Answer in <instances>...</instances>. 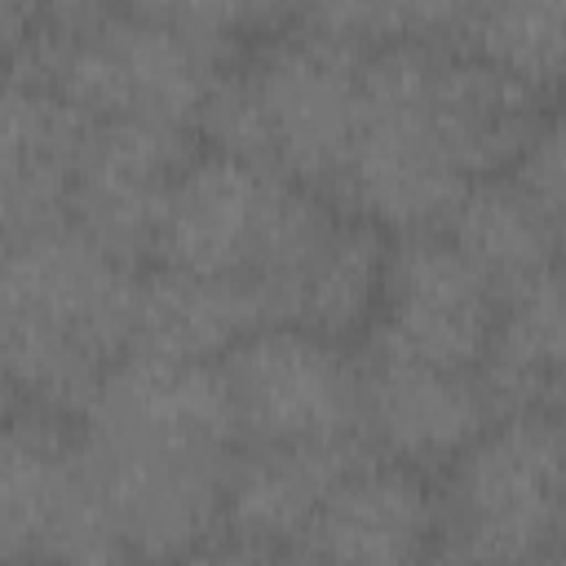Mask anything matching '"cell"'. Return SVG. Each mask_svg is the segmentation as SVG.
I'll return each instance as SVG.
<instances>
[{
	"label": "cell",
	"instance_id": "23",
	"mask_svg": "<svg viewBox=\"0 0 566 566\" xmlns=\"http://www.w3.org/2000/svg\"><path fill=\"white\" fill-rule=\"evenodd\" d=\"M531 566H566V553L562 548H553V553H544L539 562H531Z\"/></svg>",
	"mask_w": 566,
	"mask_h": 566
},
{
	"label": "cell",
	"instance_id": "22",
	"mask_svg": "<svg viewBox=\"0 0 566 566\" xmlns=\"http://www.w3.org/2000/svg\"><path fill=\"white\" fill-rule=\"evenodd\" d=\"M168 566H283V548H270V544L243 539L234 531H221V535L203 539L199 548L181 553Z\"/></svg>",
	"mask_w": 566,
	"mask_h": 566
},
{
	"label": "cell",
	"instance_id": "25",
	"mask_svg": "<svg viewBox=\"0 0 566 566\" xmlns=\"http://www.w3.org/2000/svg\"><path fill=\"white\" fill-rule=\"evenodd\" d=\"M557 548L566 553V504H562V531H557Z\"/></svg>",
	"mask_w": 566,
	"mask_h": 566
},
{
	"label": "cell",
	"instance_id": "21",
	"mask_svg": "<svg viewBox=\"0 0 566 566\" xmlns=\"http://www.w3.org/2000/svg\"><path fill=\"white\" fill-rule=\"evenodd\" d=\"M517 190L531 199V208L544 217V226L557 239V252L566 261V88L548 102L539 128L531 133L526 150L509 168Z\"/></svg>",
	"mask_w": 566,
	"mask_h": 566
},
{
	"label": "cell",
	"instance_id": "2",
	"mask_svg": "<svg viewBox=\"0 0 566 566\" xmlns=\"http://www.w3.org/2000/svg\"><path fill=\"white\" fill-rule=\"evenodd\" d=\"M367 44L305 13H279L212 84L195 133L336 199L358 124Z\"/></svg>",
	"mask_w": 566,
	"mask_h": 566
},
{
	"label": "cell",
	"instance_id": "8",
	"mask_svg": "<svg viewBox=\"0 0 566 566\" xmlns=\"http://www.w3.org/2000/svg\"><path fill=\"white\" fill-rule=\"evenodd\" d=\"M500 314L504 296L495 283L442 230L394 234L367 345L451 371H478Z\"/></svg>",
	"mask_w": 566,
	"mask_h": 566
},
{
	"label": "cell",
	"instance_id": "4",
	"mask_svg": "<svg viewBox=\"0 0 566 566\" xmlns=\"http://www.w3.org/2000/svg\"><path fill=\"white\" fill-rule=\"evenodd\" d=\"M433 566H531L557 548L566 504V416H495L447 469Z\"/></svg>",
	"mask_w": 566,
	"mask_h": 566
},
{
	"label": "cell",
	"instance_id": "12",
	"mask_svg": "<svg viewBox=\"0 0 566 566\" xmlns=\"http://www.w3.org/2000/svg\"><path fill=\"white\" fill-rule=\"evenodd\" d=\"M287 553L314 566H433L438 491L411 464L363 455Z\"/></svg>",
	"mask_w": 566,
	"mask_h": 566
},
{
	"label": "cell",
	"instance_id": "14",
	"mask_svg": "<svg viewBox=\"0 0 566 566\" xmlns=\"http://www.w3.org/2000/svg\"><path fill=\"white\" fill-rule=\"evenodd\" d=\"M548 102L535 84L460 44L455 31L429 40V106L469 181L509 172Z\"/></svg>",
	"mask_w": 566,
	"mask_h": 566
},
{
	"label": "cell",
	"instance_id": "11",
	"mask_svg": "<svg viewBox=\"0 0 566 566\" xmlns=\"http://www.w3.org/2000/svg\"><path fill=\"white\" fill-rule=\"evenodd\" d=\"M190 137L186 128L150 119H88L66 217L111 256L137 265L155 252L168 186L199 146Z\"/></svg>",
	"mask_w": 566,
	"mask_h": 566
},
{
	"label": "cell",
	"instance_id": "5",
	"mask_svg": "<svg viewBox=\"0 0 566 566\" xmlns=\"http://www.w3.org/2000/svg\"><path fill=\"white\" fill-rule=\"evenodd\" d=\"M433 35L389 40L371 49L363 66V124L336 186V203L389 234L442 230L473 186L429 106Z\"/></svg>",
	"mask_w": 566,
	"mask_h": 566
},
{
	"label": "cell",
	"instance_id": "13",
	"mask_svg": "<svg viewBox=\"0 0 566 566\" xmlns=\"http://www.w3.org/2000/svg\"><path fill=\"white\" fill-rule=\"evenodd\" d=\"M358 367H363V442L371 455L433 473L447 469L495 420L478 371L433 367L376 345L363 349Z\"/></svg>",
	"mask_w": 566,
	"mask_h": 566
},
{
	"label": "cell",
	"instance_id": "6",
	"mask_svg": "<svg viewBox=\"0 0 566 566\" xmlns=\"http://www.w3.org/2000/svg\"><path fill=\"white\" fill-rule=\"evenodd\" d=\"M389 243V230L376 221L323 190L287 181L243 283L261 323H287L349 345V336L371 332Z\"/></svg>",
	"mask_w": 566,
	"mask_h": 566
},
{
	"label": "cell",
	"instance_id": "3",
	"mask_svg": "<svg viewBox=\"0 0 566 566\" xmlns=\"http://www.w3.org/2000/svg\"><path fill=\"white\" fill-rule=\"evenodd\" d=\"M142 270L111 256L75 221L4 248V380L13 407L80 420L102 380L133 349Z\"/></svg>",
	"mask_w": 566,
	"mask_h": 566
},
{
	"label": "cell",
	"instance_id": "20",
	"mask_svg": "<svg viewBox=\"0 0 566 566\" xmlns=\"http://www.w3.org/2000/svg\"><path fill=\"white\" fill-rule=\"evenodd\" d=\"M455 40L539 93L566 88V4H482L464 9Z\"/></svg>",
	"mask_w": 566,
	"mask_h": 566
},
{
	"label": "cell",
	"instance_id": "19",
	"mask_svg": "<svg viewBox=\"0 0 566 566\" xmlns=\"http://www.w3.org/2000/svg\"><path fill=\"white\" fill-rule=\"evenodd\" d=\"M442 234L495 283L504 301L531 287L535 279H544L548 270L566 265L553 230L544 226V217L531 208V199L517 190L509 172L473 181L464 199L451 208Z\"/></svg>",
	"mask_w": 566,
	"mask_h": 566
},
{
	"label": "cell",
	"instance_id": "9",
	"mask_svg": "<svg viewBox=\"0 0 566 566\" xmlns=\"http://www.w3.org/2000/svg\"><path fill=\"white\" fill-rule=\"evenodd\" d=\"M0 504L9 566H75L102 548H119L80 451V420L13 407L4 424Z\"/></svg>",
	"mask_w": 566,
	"mask_h": 566
},
{
	"label": "cell",
	"instance_id": "7",
	"mask_svg": "<svg viewBox=\"0 0 566 566\" xmlns=\"http://www.w3.org/2000/svg\"><path fill=\"white\" fill-rule=\"evenodd\" d=\"M217 371L239 447L363 442V367L340 340L261 323Z\"/></svg>",
	"mask_w": 566,
	"mask_h": 566
},
{
	"label": "cell",
	"instance_id": "1",
	"mask_svg": "<svg viewBox=\"0 0 566 566\" xmlns=\"http://www.w3.org/2000/svg\"><path fill=\"white\" fill-rule=\"evenodd\" d=\"M80 451L133 562L168 566L226 531L239 433L217 363L119 358L80 416Z\"/></svg>",
	"mask_w": 566,
	"mask_h": 566
},
{
	"label": "cell",
	"instance_id": "16",
	"mask_svg": "<svg viewBox=\"0 0 566 566\" xmlns=\"http://www.w3.org/2000/svg\"><path fill=\"white\" fill-rule=\"evenodd\" d=\"M363 455H371L367 442L239 447L226 495V531L287 553L327 500V491Z\"/></svg>",
	"mask_w": 566,
	"mask_h": 566
},
{
	"label": "cell",
	"instance_id": "24",
	"mask_svg": "<svg viewBox=\"0 0 566 566\" xmlns=\"http://www.w3.org/2000/svg\"><path fill=\"white\" fill-rule=\"evenodd\" d=\"M283 566H314L310 557H301V553H283Z\"/></svg>",
	"mask_w": 566,
	"mask_h": 566
},
{
	"label": "cell",
	"instance_id": "15",
	"mask_svg": "<svg viewBox=\"0 0 566 566\" xmlns=\"http://www.w3.org/2000/svg\"><path fill=\"white\" fill-rule=\"evenodd\" d=\"M88 119L44 80L13 71L4 84V234L71 221V172Z\"/></svg>",
	"mask_w": 566,
	"mask_h": 566
},
{
	"label": "cell",
	"instance_id": "18",
	"mask_svg": "<svg viewBox=\"0 0 566 566\" xmlns=\"http://www.w3.org/2000/svg\"><path fill=\"white\" fill-rule=\"evenodd\" d=\"M495 416H566V265L504 301L495 340L478 367Z\"/></svg>",
	"mask_w": 566,
	"mask_h": 566
},
{
	"label": "cell",
	"instance_id": "10",
	"mask_svg": "<svg viewBox=\"0 0 566 566\" xmlns=\"http://www.w3.org/2000/svg\"><path fill=\"white\" fill-rule=\"evenodd\" d=\"M283 190L287 177L274 168L199 142L168 186L150 261L243 283L270 234Z\"/></svg>",
	"mask_w": 566,
	"mask_h": 566
},
{
	"label": "cell",
	"instance_id": "17",
	"mask_svg": "<svg viewBox=\"0 0 566 566\" xmlns=\"http://www.w3.org/2000/svg\"><path fill=\"white\" fill-rule=\"evenodd\" d=\"M256 327L261 310L248 283L150 265L137 279L128 354L164 363H221Z\"/></svg>",
	"mask_w": 566,
	"mask_h": 566
}]
</instances>
